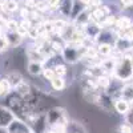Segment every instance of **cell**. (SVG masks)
Here are the masks:
<instances>
[{
	"label": "cell",
	"instance_id": "cell-1",
	"mask_svg": "<svg viewBox=\"0 0 133 133\" xmlns=\"http://www.w3.org/2000/svg\"><path fill=\"white\" fill-rule=\"evenodd\" d=\"M47 127L56 130L57 133H66V125L71 121L68 113L64 108L52 107L45 112Z\"/></svg>",
	"mask_w": 133,
	"mask_h": 133
},
{
	"label": "cell",
	"instance_id": "cell-2",
	"mask_svg": "<svg viewBox=\"0 0 133 133\" xmlns=\"http://www.w3.org/2000/svg\"><path fill=\"white\" fill-rule=\"evenodd\" d=\"M60 55L66 64H76V63L84 60L85 55H87V47L84 45L77 47L71 43H66Z\"/></svg>",
	"mask_w": 133,
	"mask_h": 133
},
{
	"label": "cell",
	"instance_id": "cell-3",
	"mask_svg": "<svg viewBox=\"0 0 133 133\" xmlns=\"http://www.w3.org/2000/svg\"><path fill=\"white\" fill-rule=\"evenodd\" d=\"M115 76L117 77L118 80H129L130 77L133 76V59L130 57H123L115 69Z\"/></svg>",
	"mask_w": 133,
	"mask_h": 133
},
{
	"label": "cell",
	"instance_id": "cell-4",
	"mask_svg": "<svg viewBox=\"0 0 133 133\" xmlns=\"http://www.w3.org/2000/svg\"><path fill=\"white\" fill-rule=\"evenodd\" d=\"M5 132L7 133H32L35 130L31 128V125L27 123L25 120H21V118L16 117L12 123L8 125Z\"/></svg>",
	"mask_w": 133,
	"mask_h": 133
},
{
	"label": "cell",
	"instance_id": "cell-5",
	"mask_svg": "<svg viewBox=\"0 0 133 133\" xmlns=\"http://www.w3.org/2000/svg\"><path fill=\"white\" fill-rule=\"evenodd\" d=\"M15 118V113L7 105H0V129H7Z\"/></svg>",
	"mask_w": 133,
	"mask_h": 133
},
{
	"label": "cell",
	"instance_id": "cell-6",
	"mask_svg": "<svg viewBox=\"0 0 133 133\" xmlns=\"http://www.w3.org/2000/svg\"><path fill=\"white\" fill-rule=\"evenodd\" d=\"M76 0H61L60 2V7H59V12L64 19H71L72 15V9H73V4H75Z\"/></svg>",
	"mask_w": 133,
	"mask_h": 133
},
{
	"label": "cell",
	"instance_id": "cell-7",
	"mask_svg": "<svg viewBox=\"0 0 133 133\" xmlns=\"http://www.w3.org/2000/svg\"><path fill=\"white\" fill-rule=\"evenodd\" d=\"M4 35L7 37L8 44H9V48H19L24 41V37L19 32H5Z\"/></svg>",
	"mask_w": 133,
	"mask_h": 133
},
{
	"label": "cell",
	"instance_id": "cell-8",
	"mask_svg": "<svg viewBox=\"0 0 133 133\" xmlns=\"http://www.w3.org/2000/svg\"><path fill=\"white\" fill-rule=\"evenodd\" d=\"M45 68V65L37 63V61H28L27 63V72L32 77H39L43 75V71Z\"/></svg>",
	"mask_w": 133,
	"mask_h": 133
},
{
	"label": "cell",
	"instance_id": "cell-9",
	"mask_svg": "<svg viewBox=\"0 0 133 133\" xmlns=\"http://www.w3.org/2000/svg\"><path fill=\"white\" fill-rule=\"evenodd\" d=\"M113 107H115L116 112L118 115H128L129 110H130V103L127 101V100H124V98H121V97L115 100Z\"/></svg>",
	"mask_w": 133,
	"mask_h": 133
},
{
	"label": "cell",
	"instance_id": "cell-10",
	"mask_svg": "<svg viewBox=\"0 0 133 133\" xmlns=\"http://www.w3.org/2000/svg\"><path fill=\"white\" fill-rule=\"evenodd\" d=\"M14 92L17 93V95L21 96V97H27V96L32 92V87H31L25 80H23V81L19 83V84L14 88Z\"/></svg>",
	"mask_w": 133,
	"mask_h": 133
},
{
	"label": "cell",
	"instance_id": "cell-11",
	"mask_svg": "<svg viewBox=\"0 0 133 133\" xmlns=\"http://www.w3.org/2000/svg\"><path fill=\"white\" fill-rule=\"evenodd\" d=\"M49 85L53 91L56 92H61L66 88V81H65V77H60V76H56L53 80L49 81Z\"/></svg>",
	"mask_w": 133,
	"mask_h": 133
},
{
	"label": "cell",
	"instance_id": "cell-12",
	"mask_svg": "<svg viewBox=\"0 0 133 133\" xmlns=\"http://www.w3.org/2000/svg\"><path fill=\"white\" fill-rule=\"evenodd\" d=\"M12 85L9 84V81L7 80V77H0V98L7 97L11 92H12Z\"/></svg>",
	"mask_w": 133,
	"mask_h": 133
},
{
	"label": "cell",
	"instance_id": "cell-13",
	"mask_svg": "<svg viewBox=\"0 0 133 133\" xmlns=\"http://www.w3.org/2000/svg\"><path fill=\"white\" fill-rule=\"evenodd\" d=\"M66 133H87V129L79 121L71 120L68 123V125H66Z\"/></svg>",
	"mask_w": 133,
	"mask_h": 133
},
{
	"label": "cell",
	"instance_id": "cell-14",
	"mask_svg": "<svg viewBox=\"0 0 133 133\" xmlns=\"http://www.w3.org/2000/svg\"><path fill=\"white\" fill-rule=\"evenodd\" d=\"M5 77H7V80L9 81V84L12 85V89L19 84V83H21L24 80V77L20 75V72H17V71H12V72H8L7 75H5Z\"/></svg>",
	"mask_w": 133,
	"mask_h": 133
},
{
	"label": "cell",
	"instance_id": "cell-15",
	"mask_svg": "<svg viewBox=\"0 0 133 133\" xmlns=\"http://www.w3.org/2000/svg\"><path fill=\"white\" fill-rule=\"evenodd\" d=\"M96 51L98 53V56H105L107 57L113 52V45L109 43H100V44H97Z\"/></svg>",
	"mask_w": 133,
	"mask_h": 133
},
{
	"label": "cell",
	"instance_id": "cell-16",
	"mask_svg": "<svg viewBox=\"0 0 133 133\" xmlns=\"http://www.w3.org/2000/svg\"><path fill=\"white\" fill-rule=\"evenodd\" d=\"M120 97L127 100V101H133V84H127L120 89Z\"/></svg>",
	"mask_w": 133,
	"mask_h": 133
},
{
	"label": "cell",
	"instance_id": "cell-17",
	"mask_svg": "<svg viewBox=\"0 0 133 133\" xmlns=\"http://www.w3.org/2000/svg\"><path fill=\"white\" fill-rule=\"evenodd\" d=\"M53 23V33H56V35L60 36V33L64 31V28L68 25V21H66V19H55L52 20Z\"/></svg>",
	"mask_w": 133,
	"mask_h": 133
},
{
	"label": "cell",
	"instance_id": "cell-18",
	"mask_svg": "<svg viewBox=\"0 0 133 133\" xmlns=\"http://www.w3.org/2000/svg\"><path fill=\"white\" fill-rule=\"evenodd\" d=\"M132 24H133L132 20L128 19V17H125V16L117 19V21H116V27H117L118 31H127V29L132 28Z\"/></svg>",
	"mask_w": 133,
	"mask_h": 133
},
{
	"label": "cell",
	"instance_id": "cell-19",
	"mask_svg": "<svg viewBox=\"0 0 133 133\" xmlns=\"http://www.w3.org/2000/svg\"><path fill=\"white\" fill-rule=\"evenodd\" d=\"M19 9V2L17 0H5L4 2V12L14 14Z\"/></svg>",
	"mask_w": 133,
	"mask_h": 133
},
{
	"label": "cell",
	"instance_id": "cell-20",
	"mask_svg": "<svg viewBox=\"0 0 133 133\" xmlns=\"http://www.w3.org/2000/svg\"><path fill=\"white\" fill-rule=\"evenodd\" d=\"M41 76L44 77V80L51 81V80H53V79H55V77H56L57 75H56V72H55L53 66L48 65V66H45V68H44V71H43V75H41Z\"/></svg>",
	"mask_w": 133,
	"mask_h": 133
},
{
	"label": "cell",
	"instance_id": "cell-21",
	"mask_svg": "<svg viewBox=\"0 0 133 133\" xmlns=\"http://www.w3.org/2000/svg\"><path fill=\"white\" fill-rule=\"evenodd\" d=\"M19 21L16 19H7L5 21V32H17Z\"/></svg>",
	"mask_w": 133,
	"mask_h": 133
},
{
	"label": "cell",
	"instance_id": "cell-22",
	"mask_svg": "<svg viewBox=\"0 0 133 133\" xmlns=\"http://www.w3.org/2000/svg\"><path fill=\"white\" fill-rule=\"evenodd\" d=\"M52 66H53L55 72H56V75L60 76V77H65L66 73H68V69H66V65L65 64H55Z\"/></svg>",
	"mask_w": 133,
	"mask_h": 133
},
{
	"label": "cell",
	"instance_id": "cell-23",
	"mask_svg": "<svg viewBox=\"0 0 133 133\" xmlns=\"http://www.w3.org/2000/svg\"><path fill=\"white\" fill-rule=\"evenodd\" d=\"M8 48H9V44H8V41H7L5 35H0V53L7 52Z\"/></svg>",
	"mask_w": 133,
	"mask_h": 133
},
{
	"label": "cell",
	"instance_id": "cell-24",
	"mask_svg": "<svg viewBox=\"0 0 133 133\" xmlns=\"http://www.w3.org/2000/svg\"><path fill=\"white\" fill-rule=\"evenodd\" d=\"M120 133H133V125L130 123H125V124H121L118 128Z\"/></svg>",
	"mask_w": 133,
	"mask_h": 133
},
{
	"label": "cell",
	"instance_id": "cell-25",
	"mask_svg": "<svg viewBox=\"0 0 133 133\" xmlns=\"http://www.w3.org/2000/svg\"><path fill=\"white\" fill-rule=\"evenodd\" d=\"M60 2L61 0H47V5L49 11H57L60 7Z\"/></svg>",
	"mask_w": 133,
	"mask_h": 133
},
{
	"label": "cell",
	"instance_id": "cell-26",
	"mask_svg": "<svg viewBox=\"0 0 133 133\" xmlns=\"http://www.w3.org/2000/svg\"><path fill=\"white\" fill-rule=\"evenodd\" d=\"M23 7L27 8L28 11L36 9V0H23Z\"/></svg>",
	"mask_w": 133,
	"mask_h": 133
},
{
	"label": "cell",
	"instance_id": "cell-27",
	"mask_svg": "<svg viewBox=\"0 0 133 133\" xmlns=\"http://www.w3.org/2000/svg\"><path fill=\"white\" fill-rule=\"evenodd\" d=\"M120 4L124 8H130L133 7V0H120Z\"/></svg>",
	"mask_w": 133,
	"mask_h": 133
},
{
	"label": "cell",
	"instance_id": "cell-28",
	"mask_svg": "<svg viewBox=\"0 0 133 133\" xmlns=\"http://www.w3.org/2000/svg\"><path fill=\"white\" fill-rule=\"evenodd\" d=\"M79 2H80V3H83L84 5H88V4L91 3V0H79Z\"/></svg>",
	"mask_w": 133,
	"mask_h": 133
},
{
	"label": "cell",
	"instance_id": "cell-29",
	"mask_svg": "<svg viewBox=\"0 0 133 133\" xmlns=\"http://www.w3.org/2000/svg\"><path fill=\"white\" fill-rule=\"evenodd\" d=\"M44 133H57L56 130H53V129H51V128H47V130L44 132Z\"/></svg>",
	"mask_w": 133,
	"mask_h": 133
},
{
	"label": "cell",
	"instance_id": "cell-30",
	"mask_svg": "<svg viewBox=\"0 0 133 133\" xmlns=\"http://www.w3.org/2000/svg\"><path fill=\"white\" fill-rule=\"evenodd\" d=\"M32 133H36V132H32Z\"/></svg>",
	"mask_w": 133,
	"mask_h": 133
}]
</instances>
